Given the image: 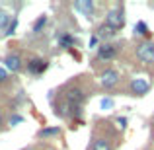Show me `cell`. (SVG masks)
Segmentation results:
<instances>
[{
    "mask_svg": "<svg viewBox=\"0 0 154 150\" xmlns=\"http://www.w3.org/2000/svg\"><path fill=\"white\" fill-rule=\"evenodd\" d=\"M86 99H88V92L80 82L72 80L63 88V101L70 107H82L86 103Z\"/></svg>",
    "mask_w": 154,
    "mask_h": 150,
    "instance_id": "obj_1",
    "label": "cell"
},
{
    "mask_svg": "<svg viewBox=\"0 0 154 150\" xmlns=\"http://www.w3.org/2000/svg\"><path fill=\"white\" fill-rule=\"evenodd\" d=\"M102 23H105L107 27H111L113 31L123 29V27H125V10H123V6L111 8V10L105 14V20H103Z\"/></svg>",
    "mask_w": 154,
    "mask_h": 150,
    "instance_id": "obj_2",
    "label": "cell"
},
{
    "mask_svg": "<svg viewBox=\"0 0 154 150\" xmlns=\"http://www.w3.org/2000/svg\"><path fill=\"white\" fill-rule=\"evenodd\" d=\"M135 57L144 64H154V41L144 39V41L137 43L135 47Z\"/></svg>",
    "mask_w": 154,
    "mask_h": 150,
    "instance_id": "obj_3",
    "label": "cell"
},
{
    "mask_svg": "<svg viewBox=\"0 0 154 150\" xmlns=\"http://www.w3.org/2000/svg\"><path fill=\"white\" fill-rule=\"evenodd\" d=\"M96 60H100V63H109V60H113L117 57V53L121 49V43H102L100 47H96Z\"/></svg>",
    "mask_w": 154,
    "mask_h": 150,
    "instance_id": "obj_4",
    "label": "cell"
},
{
    "mask_svg": "<svg viewBox=\"0 0 154 150\" xmlns=\"http://www.w3.org/2000/svg\"><path fill=\"white\" fill-rule=\"evenodd\" d=\"M23 68H26L31 76H41L43 72H47V68H49V60L43 59V57H31V59L23 60Z\"/></svg>",
    "mask_w": 154,
    "mask_h": 150,
    "instance_id": "obj_5",
    "label": "cell"
},
{
    "mask_svg": "<svg viewBox=\"0 0 154 150\" xmlns=\"http://www.w3.org/2000/svg\"><path fill=\"white\" fill-rule=\"evenodd\" d=\"M100 82H102L103 90H113V88L121 82L119 70H115V68H105V70H102V74H100Z\"/></svg>",
    "mask_w": 154,
    "mask_h": 150,
    "instance_id": "obj_6",
    "label": "cell"
},
{
    "mask_svg": "<svg viewBox=\"0 0 154 150\" xmlns=\"http://www.w3.org/2000/svg\"><path fill=\"white\" fill-rule=\"evenodd\" d=\"M4 66H6V70H10L12 74H18V72L23 70V57L20 55L18 51H10L4 57Z\"/></svg>",
    "mask_w": 154,
    "mask_h": 150,
    "instance_id": "obj_7",
    "label": "cell"
},
{
    "mask_svg": "<svg viewBox=\"0 0 154 150\" xmlns=\"http://www.w3.org/2000/svg\"><path fill=\"white\" fill-rule=\"evenodd\" d=\"M55 39H57V45H59L60 49H64V51H72V47L78 45V39H76L70 31H66V29L57 31Z\"/></svg>",
    "mask_w": 154,
    "mask_h": 150,
    "instance_id": "obj_8",
    "label": "cell"
},
{
    "mask_svg": "<svg viewBox=\"0 0 154 150\" xmlns=\"http://www.w3.org/2000/svg\"><path fill=\"white\" fill-rule=\"evenodd\" d=\"M88 150H113V140L105 135H96Z\"/></svg>",
    "mask_w": 154,
    "mask_h": 150,
    "instance_id": "obj_9",
    "label": "cell"
},
{
    "mask_svg": "<svg viewBox=\"0 0 154 150\" xmlns=\"http://www.w3.org/2000/svg\"><path fill=\"white\" fill-rule=\"evenodd\" d=\"M115 35H117V31H113L111 27H107L105 23H100V26L96 27V37L102 39L103 43H109L113 37H115Z\"/></svg>",
    "mask_w": 154,
    "mask_h": 150,
    "instance_id": "obj_10",
    "label": "cell"
},
{
    "mask_svg": "<svg viewBox=\"0 0 154 150\" xmlns=\"http://www.w3.org/2000/svg\"><path fill=\"white\" fill-rule=\"evenodd\" d=\"M148 88H150V84L146 82V80H133L131 82V96H144L148 92Z\"/></svg>",
    "mask_w": 154,
    "mask_h": 150,
    "instance_id": "obj_11",
    "label": "cell"
},
{
    "mask_svg": "<svg viewBox=\"0 0 154 150\" xmlns=\"http://www.w3.org/2000/svg\"><path fill=\"white\" fill-rule=\"evenodd\" d=\"M59 135H60V127H43L37 133V139L47 140V139H53V136H59Z\"/></svg>",
    "mask_w": 154,
    "mask_h": 150,
    "instance_id": "obj_12",
    "label": "cell"
},
{
    "mask_svg": "<svg viewBox=\"0 0 154 150\" xmlns=\"http://www.w3.org/2000/svg\"><path fill=\"white\" fill-rule=\"evenodd\" d=\"M47 22H49V18H47L45 14H43V16H39V18L33 22V26H31V33H33V35H39L43 29H45Z\"/></svg>",
    "mask_w": 154,
    "mask_h": 150,
    "instance_id": "obj_13",
    "label": "cell"
},
{
    "mask_svg": "<svg viewBox=\"0 0 154 150\" xmlns=\"http://www.w3.org/2000/svg\"><path fill=\"white\" fill-rule=\"evenodd\" d=\"M135 35H139V37H148V35H150V29H148V26L144 22H137L135 23Z\"/></svg>",
    "mask_w": 154,
    "mask_h": 150,
    "instance_id": "obj_14",
    "label": "cell"
},
{
    "mask_svg": "<svg viewBox=\"0 0 154 150\" xmlns=\"http://www.w3.org/2000/svg\"><path fill=\"white\" fill-rule=\"evenodd\" d=\"M74 6H76V8H78V10H82V12H84V14H86V16H88V18H90V14H92V10H94V4H92V2H76V4H74Z\"/></svg>",
    "mask_w": 154,
    "mask_h": 150,
    "instance_id": "obj_15",
    "label": "cell"
},
{
    "mask_svg": "<svg viewBox=\"0 0 154 150\" xmlns=\"http://www.w3.org/2000/svg\"><path fill=\"white\" fill-rule=\"evenodd\" d=\"M8 23H10V14H8L6 10H2V8H0V31L6 29Z\"/></svg>",
    "mask_w": 154,
    "mask_h": 150,
    "instance_id": "obj_16",
    "label": "cell"
},
{
    "mask_svg": "<svg viewBox=\"0 0 154 150\" xmlns=\"http://www.w3.org/2000/svg\"><path fill=\"white\" fill-rule=\"evenodd\" d=\"M16 27H18V18H14L10 23H8L6 31H4V35H14L16 33Z\"/></svg>",
    "mask_w": 154,
    "mask_h": 150,
    "instance_id": "obj_17",
    "label": "cell"
},
{
    "mask_svg": "<svg viewBox=\"0 0 154 150\" xmlns=\"http://www.w3.org/2000/svg\"><path fill=\"white\" fill-rule=\"evenodd\" d=\"M22 121H23V117H22V115H14V117H10V125H12V127H14L16 123H22Z\"/></svg>",
    "mask_w": 154,
    "mask_h": 150,
    "instance_id": "obj_18",
    "label": "cell"
},
{
    "mask_svg": "<svg viewBox=\"0 0 154 150\" xmlns=\"http://www.w3.org/2000/svg\"><path fill=\"white\" fill-rule=\"evenodd\" d=\"M8 80V72L4 70V68H0V84H4Z\"/></svg>",
    "mask_w": 154,
    "mask_h": 150,
    "instance_id": "obj_19",
    "label": "cell"
},
{
    "mask_svg": "<svg viewBox=\"0 0 154 150\" xmlns=\"http://www.w3.org/2000/svg\"><path fill=\"white\" fill-rule=\"evenodd\" d=\"M98 41H100V39H98V37H96V35H94V37H92V39H90V47H92V49H94V47H96V45H98Z\"/></svg>",
    "mask_w": 154,
    "mask_h": 150,
    "instance_id": "obj_20",
    "label": "cell"
},
{
    "mask_svg": "<svg viewBox=\"0 0 154 150\" xmlns=\"http://www.w3.org/2000/svg\"><path fill=\"white\" fill-rule=\"evenodd\" d=\"M4 123H6V117H4V113H2V109H0V129L4 127Z\"/></svg>",
    "mask_w": 154,
    "mask_h": 150,
    "instance_id": "obj_21",
    "label": "cell"
},
{
    "mask_svg": "<svg viewBox=\"0 0 154 150\" xmlns=\"http://www.w3.org/2000/svg\"><path fill=\"white\" fill-rule=\"evenodd\" d=\"M117 123H119L121 127H125V125H127V119H125V117H123V119H121V117H119V119H117Z\"/></svg>",
    "mask_w": 154,
    "mask_h": 150,
    "instance_id": "obj_22",
    "label": "cell"
}]
</instances>
